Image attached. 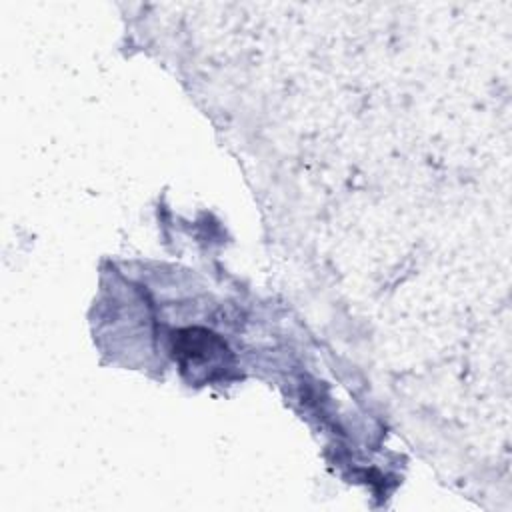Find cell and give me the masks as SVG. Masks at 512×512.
<instances>
[{
  "label": "cell",
  "instance_id": "1",
  "mask_svg": "<svg viewBox=\"0 0 512 512\" xmlns=\"http://www.w3.org/2000/svg\"><path fill=\"white\" fill-rule=\"evenodd\" d=\"M174 360L180 362L182 370H214L222 372L228 366L230 350L226 342L206 328H184L172 338Z\"/></svg>",
  "mask_w": 512,
  "mask_h": 512
}]
</instances>
